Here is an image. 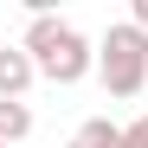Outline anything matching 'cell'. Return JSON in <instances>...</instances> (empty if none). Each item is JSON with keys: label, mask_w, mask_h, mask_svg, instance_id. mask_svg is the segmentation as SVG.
Returning <instances> with one entry per match:
<instances>
[{"label": "cell", "mask_w": 148, "mask_h": 148, "mask_svg": "<svg viewBox=\"0 0 148 148\" xmlns=\"http://www.w3.org/2000/svg\"><path fill=\"white\" fill-rule=\"evenodd\" d=\"M26 58L39 64V77L45 84H58V90H71V84H84L90 71H97V52H90V39L71 26V19H58V13H32V26H26Z\"/></svg>", "instance_id": "cell-1"}, {"label": "cell", "mask_w": 148, "mask_h": 148, "mask_svg": "<svg viewBox=\"0 0 148 148\" xmlns=\"http://www.w3.org/2000/svg\"><path fill=\"white\" fill-rule=\"evenodd\" d=\"M64 148H122V122H110V116H90V122H77V135H71Z\"/></svg>", "instance_id": "cell-4"}, {"label": "cell", "mask_w": 148, "mask_h": 148, "mask_svg": "<svg viewBox=\"0 0 148 148\" xmlns=\"http://www.w3.org/2000/svg\"><path fill=\"white\" fill-rule=\"evenodd\" d=\"M122 148H148V116H135V122H122Z\"/></svg>", "instance_id": "cell-6"}, {"label": "cell", "mask_w": 148, "mask_h": 148, "mask_svg": "<svg viewBox=\"0 0 148 148\" xmlns=\"http://www.w3.org/2000/svg\"><path fill=\"white\" fill-rule=\"evenodd\" d=\"M26 135H32V110L0 97V148H13V142H26Z\"/></svg>", "instance_id": "cell-5"}, {"label": "cell", "mask_w": 148, "mask_h": 148, "mask_svg": "<svg viewBox=\"0 0 148 148\" xmlns=\"http://www.w3.org/2000/svg\"><path fill=\"white\" fill-rule=\"evenodd\" d=\"M97 77H103V90L116 103H129V97L148 90V32L135 19H116L103 32V45H97Z\"/></svg>", "instance_id": "cell-2"}, {"label": "cell", "mask_w": 148, "mask_h": 148, "mask_svg": "<svg viewBox=\"0 0 148 148\" xmlns=\"http://www.w3.org/2000/svg\"><path fill=\"white\" fill-rule=\"evenodd\" d=\"M32 77H39V64L26 58V45H0V97L7 103H26Z\"/></svg>", "instance_id": "cell-3"}, {"label": "cell", "mask_w": 148, "mask_h": 148, "mask_svg": "<svg viewBox=\"0 0 148 148\" xmlns=\"http://www.w3.org/2000/svg\"><path fill=\"white\" fill-rule=\"evenodd\" d=\"M129 19H135V26L148 32V0H135V7H129Z\"/></svg>", "instance_id": "cell-7"}]
</instances>
